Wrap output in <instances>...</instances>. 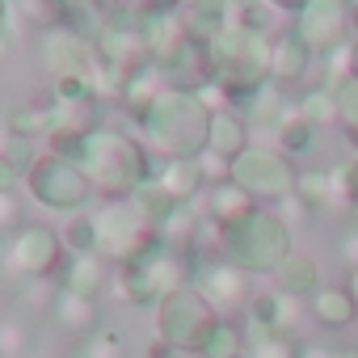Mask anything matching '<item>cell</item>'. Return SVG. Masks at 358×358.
Listing matches in <instances>:
<instances>
[{
	"instance_id": "681fc988",
	"label": "cell",
	"mask_w": 358,
	"mask_h": 358,
	"mask_svg": "<svg viewBox=\"0 0 358 358\" xmlns=\"http://www.w3.org/2000/svg\"><path fill=\"white\" fill-rule=\"evenodd\" d=\"M9 55V34H0V59Z\"/></svg>"
},
{
	"instance_id": "d6986e66",
	"label": "cell",
	"mask_w": 358,
	"mask_h": 358,
	"mask_svg": "<svg viewBox=\"0 0 358 358\" xmlns=\"http://www.w3.org/2000/svg\"><path fill=\"white\" fill-rule=\"evenodd\" d=\"M274 278H278V291H282L287 299H295V303H312V295L320 291V266H316V257H308V253H291V257L274 270Z\"/></svg>"
},
{
	"instance_id": "ffe728a7",
	"label": "cell",
	"mask_w": 358,
	"mask_h": 358,
	"mask_svg": "<svg viewBox=\"0 0 358 358\" xmlns=\"http://www.w3.org/2000/svg\"><path fill=\"white\" fill-rule=\"evenodd\" d=\"M308 308H312V320L320 329H333V333H341L358 320V303H354L350 287H320Z\"/></svg>"
},
{
	"instance_id": "1f68e13d",
	"label": "cell",
	"mask_w": 358,
	"mask_h": 358,
	"mask_svg": "<svg viewBox=\"0 0 358 358\" xmlns=\"http://www.w3.org/2000/svg\"><path fill=\"white\" fill-rule=\"evenodd\" d=\"M274 22H278V13L266 5V0H249V5L232 9V26H241V30H249V34L274 38Z\"/></svg>"
},
{
	"instance_id": "f5cc1de1",
	"label": "cell",
	"mask_w": 358,
	"mask_h": 358,
	"mask_svg": "<svg viewBox=\"0 0 358 358\" xmlns=\"http://www.w3.org/2000/svg\"><path fill=\"white\" fill-rule=\"evenodd\" d=\"M68 358H85V354H80V350H72V354H68Z\"/></svg>"
},
{
	"instance_id": "7a4b0ae2",
	"label": "cell",
	"mask_w": 358,
	"mask_h": 358,
	"mask_svg": "<svg viewBox=\"0 0 358 358\" xmlns=\"http://www.w3.org/2000/svg\"><path fill=\"white\" fill-rule=\"evenodd\" d=\"M76 164L93 182V194H106V199H131L156 173V156L143 148V139L110 127H97L80 139Z\"/></svg>"
},
{
	"instance_id": "9a60e30c",
	"label": "cell",
	"mask_w": 358,
	"mask_h": 358,
	"mask_svg": "<svg viewBox=\"0 0 358 358\" xmlns=\"http://www.w3.org/2000/svg\"><path fill=\"white\" fill-rule=\"evenodd\" d=\"M253 207H262V203H253V194H249L245 186H236L232 177H220V182L207 186V220H211L220 232L232 228L236 220H245Z\"/></svg>"
},
{
	"instance_id": "cb8c5ba5",
	"label": "cell",
	"mask_w": 358,
	"mask_h": 358,
	"mask_svg": "<svg viewBox=\"0 0 358 358\" xmlns=\"http://www.w3.org/2000/svg\"><path fill=\"white\" fill-rule=\"evenodd\" d=\"M316 127L299 114V110H287L278 122H274V148L278 152H287V156H303V152H312L316 148Z\"/></svg>"
},
{
	"instance_id": "44dd1931",
	"label": "cell",
	"mask_w": 358,
	"mask_h": 358,
	"mask_svg": "<svg viewBox=\"0 0 358 358\" xmlns=\"http://www.w3.org/2000/svg\"><path fill=\"white\" fill-rule=\"evenodd\" d=\"M177 9H182V26H186V34L207 38V43L232 26V9H228V0H182Z\"/></svg>"
},
{
	"instance_id": "816d5d0a",
	"label": "cell",
	"mask_w": 358,
	"mask_h": 358,
	"mask_svg": "<svg viewBox=\"0 0 358 358\" xmlns=\"http://www.w3.org/2000/svg\"><path fill=\"white\" fill-rule=\"evenodd\" d=\"M160 5H182V0H160Z\"/></svg>"
},
{
	"instance_id": "6da1fadb",
	"label": "cell",
	"mask_w": 358,
	"mask_h": 358,
	"mask_svg": "<svg viewBox=\"0 0 358 358\" xmlns=\"http://www.w3.org/2000/svg\"><path fill=\"white\" fill-rule=\"evenodd\" d=\"M211 118L215 110L207 106L203 93L160 89V97L139 118V139L160 160H194L211 143Z\"/></svg>"
},
{
	"instance_id": "9c48e42d",
	"label": "cell",
	"mask_w": 358,
	"mask_h": 358,
	"mask_svg": "<svg viewBox=\"0 0 358 358\" xmlns=\"http://www.w3.org/2000/svg\"><path fill=\"white\" fill-rule=\"evenodd\" d=\"M316 55L337 51L341 43H350V0H308L295 13L291 26Z\"/></svg>"
},
{
	"instance_id": "836d02e7",
	"label": "cell",
	"mask_w": 358,
	"mask_h": 358,
	"mask_svg": "<svg viewBox=\"0 0 358 358\" xmlns=\"http://www.w3.org/2000/svg\"><path fill=\"white\" fill-rule=\"evenodd\" d=\"M249 358H303V350L287 333H253L249 337Z\"/></svg>"
},
{
	"instance_id": "11a10c76",
	"label": "cell",
	"mask_w": 358,
	"mask_h": 358,
	"mask_svg": "<svg viewBox=\"0 0 358 358\" xmlns=\"http://www.w3.org/2000/svg\"><path fill=\"white\" fill-rule=\"evenodd\" d=\"M0 358H13V354H5V350H0Z\"/></svg>"
},
{
	"instance_id": "d4e9b609",
	"label": "cell",
	"mask_w": 358,
	"mask_h": 358,
	"mask_svg": "<svg viewBox=\"0 0 358 358\" xmlns=\"http://www.w3.org/2000/svg\"><path fill=\"white\" fill-rule=\"evenodd\" d=\"M329 199H333V182H329V173H324V169H299L295 190H291V203H295L303 215H316Z\"/></svg>"
},
{
	"instance_id": "7bdbcfd3",
	"label": "cell",
	"mask_w": 358,
	"mask_h": 358,
	"mask_svg": "<svg viewBox=\"0 0 358 358\" xmlns=\"http://www.w3.org/2000/svg\"><path fill=\"white\" fill-rule=\"evenodd\" d=\"M266 5H270L274 13H291V17H295V13L308 5V0H266Z\"/></svg>"
},
{
	"instance_id": "484cf974",
	"label": "cell",
	"mask_w": 358,
	"mask_h": 358,
	"mask_svg": "<svg viewBox=\"0 0 358 358\" xmlns=\"http://www.w3.org/2000/svg\"><path fill=\"white\" fill-rule=\"evenodd\" d=\"M13 9H17V17L26 22V26H34V30H59V26H68V17H72V0H13Z\"/></svg>"
},
{
	"instance_id": "8d00e7d4",
	"label": "cell",
	"mask_w": 358,
	"mask_h": 358,
	"mask_svg": "<svg viewBox=\"0 0 358 358\" xmlns=\"http://www.w3.org/2000/svg\"><path fill=\"white\" fill-rule=\"evenodd\" d=\"M0 152H5L22 173H30V169H34V160L43 156V152H38V143H34V139H22V135H5V148H0Z\"/></svg>"
},
{
	"instance_id": "f35d334b",
	"label": "cell",
	"mask_w": 358,
	"mask_h": 358,
	"mask_svg": "<svg viewBox=\"0 0 358 358\" xmlns=\"http://www.w3.org/2000/svg\"><path fill=\"white\" fill-rule=\"evenodd\" d=\"M26 337H30V329L26 324H17V320H0V350L5 354H22L26 350Z\"/></svg>"
},
{
	"instance_id": "74e56055",
	"label": "cell",
	"mask_w": 358,
	"mask_h": 358,
	"mask_svg": "<svg viewBox=\"0 0 358 358\" xmlns=\"http://www.w3.org/2000/svg\"><path fill=\"white\" fill-rule=\"evenodd\" d=\"M97 89H93V80H85V76H55L51 80V97L55 101H80V97H93Z\"/></svg>"
},
{
	"instance_id": "8fae6325",
	"label": "cell",
	"mask_w": 358,
	"mask_h": 358,
	"mask_svg": "<svg viewBox=\"0 0 358 358\" xmlns=\"http://www.w3.org/2000/svg\"><path fill=\"white\" fill-rule=\"evenodd\" d=\"M169 89H186V93H207L215 85V59H211V43L186 34L173 47V55L160 64Z\"/></svg>"
},
{
	"instance_id": "ee69618b",
	"label": "cell",
	"mask_w": 358,
	"mask_h": 358,
	"mask_svg": "<svg viewBox=\"0 0 358 358\" xmlns=\"http://www.w3.org/2000/svg\"><path fill=\"white\" fill-rule=\"evenodd\" d=\"M341 253H345V262H350V266H358V228L350 232V241L341 245Z\"/></svg>"
},
{
	"instance_id": "7c38bea8",
	"label": "cell",
	"mask_w": 358,
	"mask_h": 358,
	"mask_svg": "<svg viewBox=\"0 0 358 358\" xmlns=\"http://www.w3.org/2000/svg\"><path fill=\"white\" fill-rule=\"evenodd\" d=\"M194 287L207 295V303L215 308V312H228V308H245L249 303V274L236 266V262H203L199 266V278H194Z\"/></svg>"
},
{
	"instance_id": "3957f363",
	"label": "cell",
	"mask_w": 358,
	"mask_h": 358,
	"mask_svg": "<svg viewBox=\"0 0 358 358\" xmlns=\"http://www.w3.org/2000/svg\"><path fill=\"white\" fill-rule=\"evenodd\" d=\"M224 253L245 274H274L295 253L291 220L278 207H253L245 220L224 228Z\"/></svg>"
},
{
	"instance_id": "f546056e",
	"label": "cell",
	"mask_w": 358,
	"mask_h": 358,
	"mask_svg": "<svg viewBox=\"0 0 358 358\" xmlns=\"http://www.w3.org/2000/svg\"><path fill=\"white\" fill-rule=\"evenodd\" d=\"M59 236H64V249L68 253H97V224H93L89 211L68 215V224H64Z\"/></svg>"
},
{
	"instance_id": "ba28073f",
	"label": "cell",
	"mask_w": 358,
	"mask_h": 358,
	"mask_svg": "<svg viewBox=\"0 0 358 358\" xmlns=\"http://www.w3.org/2000/svg\"><path fill=\"white\" fill-rule=\"evenodd\" d=\"M59 257H64V236L43 224H26V228H13V236L5 241L0 270L17 282H43L59 270Z\"/></svg>"
},
{
	"instance_id": "d6a6232c",
	"label": "cell",
	"mask_w": 358,
	"mask_h": 358,
	"mask_svg": "<svg viewBox=\"0 0 358 358\" xmlns=\"http://www.w3.org/2000/svg\"><path fill=\"white\" fill-rule=\"evenodd\" d=\"M329 182H333V199L345 203L350 215H358V156L345 160V164H337V169L329 173Z\"/></svg>"
},
{
	"instance_id": "f1b7e54d",
	"label": "cell",
	"mask_w": 358,
	"mask_h": 358,
	"mask_svg": "<svg viewBox=\"0 0 358 358\" xmlns=\"http://www.w3.org/2000/svg\"><path fill=\"white\" fill-rule=\"evenodd\" d=\"M337 131L358 152V80H341L337 85Z\"/></svg>"
},
{
	"instance_id": "b9f144b4",
	"label": "cell",
	"mask_w": 358,
	"mask_h": 358,
	"mask_svg": "<svg viewBox=\"0 0 358 358\" xmlns=\"http://www.w3.org/2000/svg\"><path fill=\"white\" fill-rule=\"evenodd\" d=\"M89 5H93L101 17H118V13H135L143 0H89Z\"/></svg>"
},
{
	"instance_id": "7402d4cb",
	"label": "cell",
	"mask_w": 358,
	"mask_h": 358,
	"mask_svg": "<svg viewBox=\"0 0 358 358\" xmlns=\"http://www.w3.org/2000/svg\"><path fill=\"white\" fill-rule=\"evenodd\" d=\"M245 308H249L253 333H287V324L295 316V308L282 291H257V295H249Z\"/></svg>"
},
{
	"instance_id": "5bb4252c",
	"label": "cell",
	"mask_w": 358,
	"mask_h": 358,
	"mask_svg": "<svg viewBox=\"0 0 358 358\" xmlns=\"http://www.w3.org/2000/svg\"><path fill=\"white\" fill-rule=\"evenodd\" d=\"M312 59H316V51H312L295 30L274 34V47H270V80L282 85V89H287V85H299V80L308 76Z\"/></svg>"
},
{
	"instance_id": "d590c367",
	"label": "cell",
	"mask_w": 358,
	"mask_h": 358,
	"mask_svg": "<svg viewBox=\"0 0 358 358\" xmlns=\"http://www.w3.org/2000/svg\"><path fill=\"white\" fill-rule=\"evenodd\" d=\"M324 59L333 64V68H329V72H333V80H329V85H341V80H358V38L341 43V47H337V51H329Z\"/></svg>"
},
{
	"instance_id": "4316f807",
	"label": "cell",
	"mask_w": 358,
	"mask_h": 358,
	"mask_svg": "<svg viewBox=\"0 0 358 358\" xmlns=\"http://www.w3.org/2000/svg\"><path fill=\"white\" fill-rule=\"evenodd\" d=\"M64 287L85 291V295H101V287H106V257L101 253H72V262L64 270Z\"/></svg>"
},
{
	"instance_id": "ac0fdd59",
	"label": "cell",
	"mask_w": 358,
	"mask_h": 358,
	"mask_svg": "<svg viewBox=\"0 0 358 358\" xmlns=\"http://www.w3.org/2000/svg\"><path fill=\"white\" fill-rule=\"evenodd\" d=\"M51 131H55V97L47 93V97H26V101H17L13 106V114H9V135H22V139H51Z\"/></svg>"
},
{
	"instance_id": "9f6ffc18",
	"label": "cell",
	"mask_w": 358,
	"mask_h": 358,
	"mask_svg": "<svg viewBox=\"0 0 358 358\" xmlns=\"http://www.w3.org/2000/svg\"><path fill=\"white\" fill-rule=\"evenodd\" d=\"M236 358H249V350H245V354H236Z\"/></svg>"
},
{
	"instance_id": "e575fe53",
	"label": "cell",
	"mask_w": 358,
	"mask_h": 358,
	"mask_svg": "<svg viewBox=\"0 0 358 358\" xmlns=\"http://www.w3.org/2000/svg\"><path fill=\"white\" fill-rule=\"evenodd\" d=\"M80 354H85V358H122V337H118V329L97 324L93 333H85Z\"/></svg>"
},
{
	"instance_id": "5b68a950",
	"label": "cell",
	"mask_w": 358,
	"mask_h": 358,
	"mask_svg": "<svg viewBox=\"0 0 358 358\" xmlns=\"http://www.w3.org/2000/svg\"><path fill=\"white\" fill-rule=\"evenodd\" d=\"M93 224H97V253L106 262H118V266L139 262V257H148V253H156L164 245L160 232L135 211L131 199H110L93 215Z\"/></svg>"
},
{
	"instance_id": "2e32d148",
	"label": "cell",
	"mask_w": 358,
	"mask_h": 358,
	"mask_svg": "<svg viewBox=\"0 0 358 358\" xmlns=\"http://www.w3.org/2000/svg\"><path fill=\"white\" fill-rule=\"evenodd\" d=\"M51 316H55V324L68 329V333H93L97 320H101V303H97V295L59 287V291L51 295Z\"/></svg>"
},
{
	"instance_id": "f6af8a7d",
	"label": "cell",
	"mask_w": 358,
	"mask_h": 358,
	"mask_svg": "<svg viewBox=\"0 0 358 358\" xmlns=\"http://www.w3.org/2000/svg\"><path fill=\"white\" fill-rule=\"evenodd\" d=\"M9 13H13V5H9V0H0V34H9Z\"/></svg>"
},
{
	"instance_id": "30bf717a",
	"label": "cell",
	"mask_w": 358,
	"mask_h": 358,
	"mask_svg": "<svg viewBox=\"0 0 358 358\" xmlns=\"http://www.w3.org/2000/svg\"><path fill=\"white\" fill-rule=\"evenodd\" d=\"M38 51H43V64H47L51 80H55V76H85V80L97 76V51H93V38L80 34V30H68V26L47 30Z\"/></svg>"
},
{
	"instance_id": "52a82bcc",
	"label": "cell",
	"mask_w": 358,
	"mask_h": 358,
	"mask_svg": "<svg viewBox=\"0 0 358 358\" xmlns=\"http://www.w3.org/2000/svg\"><path fill=\"white\" fill-rule=\"evenodd\" d=\"M228 177L253 194V203H262V207H278V203L291 199L299 169L291 164L287 152H278V148H257V143H253L245 156L232 160Z\"/></svg>"
},
{
	"instance_id": "83f0119b",
	"label": "cell",
	"mask_w": 358,
	"mask_h": 358,
	"mask_svg": "<svg viewBox=\"0 0 358 358\" xmlns=\"http://www.w3.org/2000/svg\"><path fill=\"white\" fill-rule=\"evenodd\" d=\"M295 110L320 131V127H337V85H312L299 101H295Z\"/></svg>"
},
{
	"instance_id": "c3c4849f",
	"label": "cell",
	"mask_w": 358,
	"mask_h": 358,
	"mask_svg": "<svg viewBox=\"0 0 358 358\" xmlns=\"http://www.w3.org/2000/svg\"><path fill=\"white\" fill-rule=\"evenodd\" d=\"M350 30L358 34V0H350Z\"/></svg>"
},
{
	"instance_id": "603a6c76",
	"label": "cell",
	"mask_w": 358,
	"mask_h": 358,
	"mask_svg": "<svg viewBox=\"0 0 358 358\" xmlns=\"http://www.w3.org/2000/svg\"><path fill=\"white\" fill-rule=\"evenodd\" d=\"M131 203H135V211H139L156 232H164V224L177 215V207H182V199H173V194L156 182V177H152V182H143V186L131 194Z\"/></svg>"
},
{
	"instance_id": "e0dca14e",
	"label": "cell",
	"mask_w": 358,
	"mask_h": 358,
	"mask_svg": "<svg viewBox=\"0 0 358 358\" xmlns=\"http://www.w3.org/2000/svg\"><path fill=\"white\" fill-rule=\"evenodd\" d=\"M152 177H156V182H160L173 199H182V203H194V194L211 186L199 156H194V160H160V156H156V173H152Z\"/></svg>"
},
{
	"instance_id": "60d3db41",
	"label": "cell",
	"mask_w": 358,
	"mask_h": 358,
	"mask_svg": "<svg viewBox=\"0 0 358 358\" xmlns=\"http://www.w3.org/2000/svg\"><path fill=\"white\" fill-rule=\"evenodd\" d=\"M17 220H22V203H17V194H0V232H13Z\"/></svg>"
},
{
	"instance_id": "8992f818",
	"label": "cell",
	"mask_w": 358,
	"mask_h": 358,
	"mask_svg": "<svg viewBox=\"0 0 358 358\" xmlns=\"http://www.w3.org/2000/svg\"><path fill=\"white\" fill-rule=\"evenodd\" d=\"M26 190L38 207L59 211V215H76L93 199V182L85 177V169L59 152H43L34 160V169L26 173Z\"/></svg>"
},
{
	"instance_id": "f907efd6",
	"label": "cell",
	"mask_w": 358,
	"mask_h": 358,
	"mask_svg": "<svg viewBox=\"0 0 358 358\" xmlns=\"http://www.w3.org/2000/svg\"><path fill=\"white\" fill-rule=\"evenodd\" d=\"M241 5H249V0H228V9H241Z\"/></svg>"
},
{
	"instance_id": "7dc6e473",
	"label": "cell",
	"mask_w": 358,
	"mask_h": 358,
	"mask_svg": "<svg viewBox=\"0 0 358 358\" xmlns=\"http://www.w3.org/2000/svg\"><path fill=\"white\" fill-rule=\"evenodd\" d=\"M345 287H350V295H354V303H358V266L350 270V282H345Z\"/></svg>"
},
{
	"instance_id": "4fadbf2b",
	"label": "cell",
	"mask_w": 358,
	"mask_h": 358,
	"mask_svg": "<svg viewBox=\"0 0 358 358\" xmlns=\"http://www.w3.org/2000/svg\"><path fill=\"white\" fill-rule=\"evenodd\" d=\"M249 148H253V127H249V118H245L241 110H232V106H220L215 118H211V143H207V152L220 156V160L232 169V160L245 156Z\"/></svg>"
},
{
	"instance_id": "4dcf8cb0",
	"label": "cell",
	"mask_w": 358,
	"mask_h": 358,
	"mask_svg": "<svg viewBox=\"0 0 358 358\" xmlns=\"http://www.w3.org/2000/svg\"><path fill=\"white\" fill-rule=\"evenodd\" d=\"M245 350H249V337L241 333V324L220 320L215 333H211V341H207V350H203L199 358H236V354H245Z\"/></svg>"
},
{
	"instance_id": "ab89813d",
	"label": "cell",
	"mask_w": 358,
	"mask_h": 358,
	"mask_svg": "<svg viewBox=\"0 0 358 358\" xmlns=\"http://www.w3.org/2000/svg\"><path fill=\"white\" fill-rule=\"evenodd\" d=\"M17 182H26V173L0 152V194H17Z\"/></svg>"
},
{
	"instance_id": "277c9868",
	"label": "cell",
	"mask_w": 358,
	"mask_h": 358,
	"mask_svg": "<svg viewBox=\"0 0 358 358\" xmlns=\"http://www.w3.org/2000/svg\"><path fill=\"white\" fill-rule=\"evenodd\" d=\"M215 324H220V312L207 303V295L194 282L164 291V299L156 303V337H160V345H169L177 354L199 358L207 350Z\"/></svg>"
},
{
	"instance_id": "bcb514c9",
	"label": "cell",
	"mask_w": 358,
	"mask_h": 358,
	"mask_svg": "<svg viewBox=\"0 0 358 358\" xmlns=\"http://www.w3.org/2000/svg\"><path fill=\"white\" fill-rule=\"evenodd\" d=\"M329 358H358V345H337L329 350Z\"/></svg>"
},
{
	"instance_id": "db71d44e",
	"label": "cell",
	"mask_w": 358,
	"mask_h": 358,
	"mask_svg": "<svg viewBox=\"0 0 358 358\" xmlns=\"http://www.w3.org/2000/svg\"><path fill=\"white\" fill-rule=\"evenodd\" d=\"M72 5H89V0H72Z\"/></svg>"
}]
</instances>
